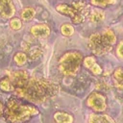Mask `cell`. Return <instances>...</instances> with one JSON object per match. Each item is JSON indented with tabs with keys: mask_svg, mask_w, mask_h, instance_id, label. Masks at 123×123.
<instances>
[{
	"mask_svg": "<svg viewBox=\"0 0 123 123\" xmlns=\"http://www.w3.org/2000/svg\"><path fill=\"white\" fill-rule=\"evenodd\" d=\"M8 77L12 83L14 94L30 103L41 104L56 96L60 90L58 83L44 78L30 77L25 70L12 72Z\"/></svg>",
	"mask_w": 123,
	"mask_h": 123,
	"instance_id": "6da1fadb",
	"label": "cell"
},
{
	"mask_svg": "<svg viewBox=\"0 0 123 123\" xmlns=\"http://www.w3.org/2000/svg\"><path fill=\"white\" fill-rule=\"evenodd\" d=\"M38 113L39 111L36 106L11 97L5 105L3 115L8 123H25Z\"/></svg>",
	"mask_w": 123,
	"mask_h": 123,
	"instance_id": "7a4b0ae2",
	"label": "cell"
},
{
	"mask_svg": "<svg viewBox=\"0 0 123 123\" xmlns=\"http://www.w3.org/2000/svg\"><path fill=\"white\" fill-rule=\"evenodd\" d=\"M116 43V35L111 29L93 33L87 40V47L95 56H103L111 52Z\"/></svg>",
	"mask_w": 123,
	"mask_h": 123,
	"instance_id": "3957f363",
	"label": "cell"
},
{
	"mask_svg": "<svg viewBox=\"0 0 123 123\" xmlns=\"http://www.w3.org/2000/svg\"><path fill=\"white\" fill-rule=\"evenodd\" d=\"M84 57L81 52L71 50L65 52L59 60L58 68L60 72L67 77H74L80 70Z\"/></svg>",
	"mask_w": 123,
	"mask_h": 123,
	"instance_id": "277c9868",
	"label": "cell"
},
{
	"mask_svg": "<svg viewBox=\"0 0 123 123\" xmlns=\"http://www.w3.org/2000/svg\"><path fill=\"white\" fill-rule=\"evenodd\" d=\"M55 9L59 13L66 17H70L72 23L74 24H81L85 20V15L81 12H79L76 8H74L72 5L62 3V4L57 5Z\"/></svg>",
	"mask_w": 123,
	"mask_h": 123,
	"instance_id": "5b68a950",
	"label": "cell"
},
{
	"mask_svg": "<svg viewBox=\"0 0 123 123\" xmlns=\"http://www.w3.org/2000/svg\"><path fill=\"white\" fill-rule=\"evenodd\" d=\"M86 106L96 112H103L107 109V98L106 96L99 92L93 91L86 98Z\"/></svg>",
	"mask_w": 123,
	"mask_h": 123,
	"instance_id": "8992f818",
	"label": "cell"
},
{
	"mask_svg": "<svg viewBox=\"0 0 123 123\" xmlns=\"http://www.w3.org/2000/svg\"><path fill=\"white\" fill-rule=\"evenodd\" d=\"M15 13L12 0H0V16L4 19L12 18Z\"/></svg>",
	"mask_w": 123,
	"mask_h": 123,
	"instance_id": "52a82bcc",
	"label": "cell"
},
{
	"mask_svg": "<svg viewBox=\"0 0 123 123\" xmlns=\"http://www.w3.org/2000/svg\"><path fill=\"white\" fill-rule=\"evenodd\" d=\"M30 33L37 38H46L50 35V28L45 23H39L32 26L30 29Z\"/></svg>",
	"mask_w": 123,
	"mask_h": 123,
	"instance_id": "ba28073f",
	"label": "cell"
},
{
	"mask_svg": "<svg viewBox=\"0 0 123 123\" xmlns=\"http://www.w3.org/2000/svg\"><path fill=\"white\" fill-rule=\"evenodd\" d=\"M83 63L85 65V67L86 69H88L92 74L99 76L102 73V67L97 63L94 56H87L86 58H84L83 60Z\"/></svg>",
	"mask_w": 123,
	"mask_h": 123,
	"instance_id": "9c48e42d",
	"label": "cell"
},
{
	"mask_svg": "<svg viewBox=\"0 0 123 123\" xmlns=\"http://www.w3.org/2000/svg\"><path fill=\"white\" fill-rule=\"evenodd\" d=\"M88 16V19L92 23H99L102 22L105 18V14L102 10L99 8H92L91 10H87L86 14Z\"/></svg>",
	"mask_w": 123,
	"mask_h": 123,
	"instance_id": "30bf717a",
	"label": "cell"
},
{
	"mask_svg": "<svg viewBox=\"0 0 123 123\" xmlns=\"http://www.w3.org/2000/svg\"><path fill=\"white\" fill-rule=\"evenodd\" d=\"M87 123H115L114 120L108 114L91 113L88 117Z\"/></svg>",
	"mask_w": 123,
	"mask_h": 123,
	"instance_id": "8fae6325",
	"label": "cell"
},
{
	"mask_svg": "<svg viewBox=\"0 0 123 123\" xmlns=\"http://www.w3.org/2000/svg\"><path fill=\"white\" fill-rule=\"evenodd\" d=\"M54 120L56 121V123H73L74 117L68 112L57 111L54 113Z\"/></svg>",
	"mask_w": 123,
	"mask_h": 123,
	"instance_id": "7c38bea8",
	"label": "cell"
},
{
	"mask_svg": "<svg viewBox=\"0 0 123 123\" xmlns=\"http://www.w3.org/2000/svg\"><path fill=\"white\" fill-rule=\"evenodd\" d=\"M112 80L114 83V86L123 90V68L122 67H117L114 69L112 73Z\"/></svg>",
	"mask_w": 123,
	"mask_h": 123,
	"instance_id": "4fadbf2b",
	"label": "cell"
},
{
	"mask_svg": "<svg viewBox=\"0 0 123 123\" xmlns=\"http://www.w3.org/2000/svg\"><path fill=\"white\" fill-rule=\"evenodd\" d=\"M0 89L4 92H13L14 88H13L12 83L11 82V80L8 76L4 77L0 80Z\"/></svg>",
	"mask_w": 123,
	"mask_h": 123,
	"instance_id": "5bb4252c",
	"label": "cell"
},
{
	"mask_svg": "<svg viewBox=\"0 0 123 123\" xmlns=\"http://www.w3.org/2000/svg\"><path fill=\"white\" fill-rule=\"evenodd\" d=\"M36 15V11L34 8H31V7H27V8H24L22 11H21V13H20V17L23 19V20H26V21H29L31 19H33Z\"/></svg>",
	"mask_w": 123,
	"mask_h": 123,
	"instance_id": "9a60e30c",
	"label": "cell"
},
{
	"mask_svg": "<svg viewBox=\"0 0 123 123\" xmlns=\"http://www.w3.org/2000/svg\"><path fill=\"white\" fill-rule=\"evenodd\" d=\"M61 33L65 37H70L74 34V27L70 23H64L61 26Z\"/></svg>",
	"mask_w": 123,
	"mask_h": 123,
	"instance_id": "2e32d148",
	"label": "cell"
},
{
	"mask_svg": "<svg viewBox=\"0 0 123 123\" xmlns=\"http://www.w3.org/2000/svg\"><path fill=\"white\" fill-rule=\"evenodd\" d=\"M13 61L17 65H23L27 62V56L23 52H17L13 57Z\"/></svg>",
	"mask_w": 123,
	"mask_h": 123,
	"instance_id": "e0dca14e",
	"label": "cell"
},
{
	"mask_svg": "<svg viewBox=\"0 0 123 123\" xmlns=\"http://www.w3.org/2000/svg\"><path fill=\"white\" fill-rule=\"evenodd\" d=\"M10 27H11L12 30H19V29H21V27H22V22H21V20H20L19 18L13 17V18H12L11 21H10Z\"/></svg>",
	"mask_w": 123,
	"mask_h": 123,
	"instance_id": "ac0fdd59",
	"label": "cell"
},
{
	"mask_svg": "<svg viewBox=\"0 0 123 123\" xmlns=\"http://www.w3.org/2000/svg\"><path fill=\"white\" fill-rule=\"evenodd\" d=\"M115 54H116L117 58H118L120 61H123V40L120 41L119 44L117 45L116 50H115Z\"/></svg>",
	"mask_w": 123,
	"mask_h": 123,
	"instance_id": "d6986e66",
	"label": "cell"
},
{
	"mask_svg": "<svg viewBox=\"0 0 123 123\" xmlns=\"http://www.w3.org/2000/svg\"><path fill=\"white\" fill-rule=\"evenodd\" d=\"M40 55H41V50L38 49V48H35L33 51H31V53H30V58H31L32 60H35V59H37V57H39Z\"/></svg>",
	"mask_w": 123,
	"mask_h": 123,
	"instance_id": "ffe728a7",
	"label": "cell"
},
{
	"mask_svg": "<svg viewBox=\"0 0 123 123\" xmlns=\"http://www.w3.org/2000/svg\"><path fill=\"white\" fill-rule=\"evenodd\" d=\"M4 109H5V106H4V104L0 101V118L3 116V114H4Z\"/></svg>",
	"mask_w": 123,
	"mask_h": 123,
	"instance_id": "44dd1931",
	"label": "cell"
},
{
	"mask_svg": "<svg viewBox=\"0 0 123 123\" xmlns=\"http://www.w3.org/2000/svg\"><path fill=\"white\" fill-rule=\"evenodd\" d=\"M107 1L110 3V5H112V4H114V3H115V1H116V0H107Z\"/></svg>",
	"mask_w": 123,
	"mask_h": 123,
	"instance_id": "7402d4cb",
	"label": "cell"
}]
</instances>
